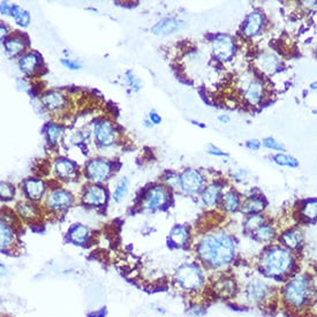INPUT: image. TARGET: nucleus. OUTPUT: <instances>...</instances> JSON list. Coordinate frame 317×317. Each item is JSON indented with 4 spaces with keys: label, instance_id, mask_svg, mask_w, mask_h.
Returning a JSON list of instances; mask_svg holds the SVG:
<instances>
[{
    "label": "nucleus",
    "instance_id": "f257e3e1",
    "mask_svg": "<svg viewBox=\"0 0 317 317\" xmlns=\"http://www.w3.org/2000/svg\"><path fill=\"white\" fill-rule=\"evenodd\" d=\"M197 254L201 260L213 268H222L232 262L236 255L234 239L224 232L206 234L199 241Z\"/></svg>",
    "mask_w": 317,
    "mask_h": 317
},
{
    "label": "nucleus",
    "instance_id": "f03ea898",
    "mask_svg": "<svg viewBox=\"0 0 317 317\" xmlns=\"http://www.w3.org/2000/svg\"><path fill=\"white\" fill-rule=\"evenodd\" d=\"M315 296V285L307 273L293 276L281 289V302L292 311H302L310 306Z\"/></svg>",
    "mask_w": 317,
    "mask_h": 317
},
{
    "label": "nucleus",
    "instance_id": "7ed1b4c3",
    "mask_svg": "<svg viewBox=\"0 0 317 317\" xmlns=\"http://www.w3.org/2000/svg\"><path fill=\"white\" fill-rule=\"evenodd\" d=\"M261 269L269 278L277 281H287L291 279L295 269V258L291 250L283 246H273L265 250L261 260Z\"/></svg>",
    "mask_w": 317,
    "mask_h": 317
},
{
    "label": "nucleus",
    "instance_id": "20e7f679",
    "mask_svg": "<svg viewBox=\"0 0 317 317\" xmlns=\"http://www.w3.org/2000/svg\"><path fill=\"white\" fill-rule=\"evenodd\" d=\"M175 280L185 291H196L203 284V275L197 265L185 264L180 267L175 273Z\"/></svg>",
    "mask_w": 317,
    "mask_h": 317
},
{
    "label": "nucleus",
    "instance_id": "39448f33",
    "mask_svg": "<svg viewBox=\"0 0 317 317\" xmlns=\"http://www.w3.org/2000/svg\"><path fill=\"white\" fill-rule=\"evenodd\" d=\"M247 299L253 303L262 304L268 302L272 296V287L263 280H252L246 288Z\"/></svg>",
    "mask_w": 317,
    "mask_h": 317
},
{
    "label": "nucleus",
    "instance_id": "423d86ee",
    "mask_svg": "<svg viewBox=\"0 0 317 317\" xmlns=\"http://www.w3.org/2000/svg\"><path fill=\"white\" fill-rule=\"evenodd\" d=\"M236 44L229 35H218L213 41L214 56L219 60H229L234 54Z\"/></svg>",
    "mask_w": 317,
    "mask_h": 317
},
{
    "label": "nucleus",
    "instance_id": "0eeeda50",
    "mask_svg": "<svg viewBox=\"0 0 317 317\" xmlns=\"http://www.w3.org/2000/svg\"><path fill=\"white\" fill-rule=\"evenodd\" d=\"M180 178H181V189L187 194H197L202 190L204 179L198 171L188 169L180 175Z\"/></svg>",
    "mask_w": 317,
    "mask_h": 317
},
{
    "label": "nucleus",
    "instance_id": "6e6552de",
    "mask_svg": "<svg viewBox=\"0 0 317 317\" xmlns=\"http://www.w3.org/2000/svg\"><path fill=\"white\" fill-rule=\"evenodd\" d=\"M85 172L90 180L100 182L109 177L110 172H111V165L104 159H93L85 167Z\"/></svg>",
    "mask_w": 317,
    "mask_h": 317
},
{
    "label": "nucleus",
    "instance_id": "1a4fd4ad",
    "mask_svg": "<svg viewBox=\"0 0 317 317\" xmlns=\"http://www.w3.org/2000/svg\"><path fill=\"white\" fill-rule=\"evenodd\" d=\"M95 138L100 146L110 147L115 143L116 133L115 128L109 121H99L95 125Z\"/></svg>",
    "mask_w": 317,
    "mask_h": 317
},
{
    "label": "nucleus",
    "instance_id": "9d476101",
    "mask_svg": "<svg viewBox=\"0 0 317 317\" xmlns=\"http://www.w3.org/2000/svg\"><path fill=\"white\" fill-rule=\"evenodd\" d=\"M279 239L281 246L291 250V252L292 250H299L303 245V234L301 232V230L296 228L285 231Z\"/></svg>",
    "mask_w": 317,
    "mask_h": 317
},
{
    "label": "nucleus",
    "instance_id": "9b49d317",
    "mask_svg": "<svg viewBox=\"0 0 317 317\" xmlns=\"http://www.w3.org/2000/svg\"><path fill=\"white\" fill-rule=\"evenodd\" d=\"M167 202V191L162 186H156L148 191L144 197V206L148 209H157Z\"/></svg>",
    "mask_w": 317,
    "mask_h": 317
},
{
    "label": "nucleus",
    "instance_id": "f8f14e48",
    "mask_svg": "<svg viewBox=\"0 0 317 317\" xmlns=\"http://www.w3.org/2000/svg\"><path fill=\"white\" fill-rule=\"evenodd\" d=\"M72 202L73 196L70 195V193L62 189L52 191V193L48 196V199H46V203H48L50 208L57 210L68 208V206L72 204Z\"/></svg>",
    "mask_w": 317,
    "mask_h": 317
},
{
    "label": "nucleus",
    "instance_id": "ddd939ff",
    "mask_svg": "<svg viewBox=\"0 0 317 317\" xmlns=\"http://www.w3.org/2000/svg\"><path fill=\"white\" fill-rule=\"evenodd\" d=\"M182 22L173 18H167L159 21L157 25L151 28V33L157 36H165V35L173 34L175 31L181 29Z\"/></svg>",
    "mask_w": 317,
    "mask_h": 317
},
{
    "label": "nucleus",
    "instance_id": "4468645a",
    "mask_svg": "<svg viewBox=\"0 0 317 317\" xmlns=\"http://www.w3.org/2000/svg\"><path fill=\"white\" fill-rule=\"evenodd\" d=\"M263 20V15H262L260 12H252V13L247 17V19H246L242 33H244L247 37L256 36L262 29Z\"/></svg>",
    "mask_w": 317,
    "mask_h": 317
},
{
    "label": "nucleus",
    "instance_id": "2eb2a0df",
    "mask_svg": "<svg viewBox=\"0 0 317 317\" xmlns=\"http://www.w3.org/2000/svg\"><path fill=\"white\" fill-rule=\"evenodd\" d=\"M257 66L262 72L265 74H273L276 73L280 66V61L278 58L272 53H262L257 58Z\"/></svg>",
    "mask_w": 317,
    "mask_h": 317
},
{
    "label": "nucleus",
    "instance_id": "dca6fc26",
    "mask_svg": "<svg viewBox=\"0 0 317 317\" xmlns=\"http://www.w3.org/2000/svg\"><path fill=\"white\" fill-rule=\"evenodd\" d=\"M83 202L88 205H103L107 202V191L99 186H92L85 190Z\"/></svg>",
    "mask_w": 317,
    "mask_h": 317
},
{
    "label": "nucleus",
    "instance_id": "f3484780",
    "mask_svg": "<svg viewBox=\"0 0 317 317\" xmlns=\"http://www.w3.org/2000/svg\"><path fill=\"white\" fill-rule=\"evenodd\" d=\"M265 205H267V202H265V199L263 197L253 195V196H249L244 203H242L241 211L247 215L260 214L261 211L264 210Z\"/></svg>",
    "mask_w": 317,
    "mask_h": 317
},
{
    "label": "nucleus",
    "instance_id": "a211bd4d",
    "mask_svg": "<svg viewBox=\"0 0 317 317\" xmlns=\"http://www.w3.org/2000/svg\"><path fill=\"white\" fill-rule=\"evenodd\" d=\"M222 193V186L219 183H211L208 187H205L202 191V202L203 204L206 206H214L218 202V199L221 198Z\"/></svg>",
    "mask_w": 317,
    "mask_h": 317
},
{
    "label": "nucleus",
    "instance_id": "6ab92c4d",
    "mask_svg": "<svg viewBox=\"0 0 317 317\" xmlns=\"http://www.w3.org/2000/svg\"><path fill=\"white\" fill-rule=\"evenodd\" d=\"M263 92H264L263 84H262L258 80L252 81L248 84L247 89H246L245 98L249 104H252V105L257 104V103H260L262 97H263Z\"/></svg>",
    "mask_w": 317,
    "mask_h": 317
},
{
    "label": "nucleus",
    "instance_id": "aec40b11",
    "mask_svg": "<svg viewBox=\"0 0 317 317\" xmlns=\"http://www.w3.org/2000/svg\"><path fill=\"white\" fill-rule=\"evenodd\" d=\"M25 191L31 199H40L45 191L44 182L37 179H28L25 181Z\"/></svg>",
    "mask_w": 317,
    "mask_h": 317
},
{
    "label": "nucleus",
    "instance_id": "412c9836",
    "mask_svg": "<svg viewBox=\"0 0 317 317\" xmlns=\"http://www.w3.org/2000/svg\"><path fill=\"white\" fill-rule=\"evenodd\" d=\"M54 169L57 174L62 179H73L76 175L75 164L68 159H58Z\"/></svg>",
    "mask_w": 317,
    "mask_h": 317
},
{
    "label": "nucleus",
    "instance_id": "4be33fe9",
    "mask_svg": "<svg viewBox=\"0 0 317 317\" xmlns=\"http://www.w3.org/2000/svg\"><path fill=\"white\" fill-rule=\"evenodd\" d=\"M215 292L223 297H230L236 293V283L230 278H222L215 283Z\"/></svg>",
    "mask_w": 317,
    "mask_h": 317
},
{
    "label": "nucleus",
    "instance_id": "5701e85b",
    "mask_svg": "<svg viewBox=\"0 0 317 317\" xmlns=\"http://www.w3.org/2000/svg\"><path fill=\"white\" fill-rule=\"evenodd\" d=\"M41 100L43 105H44L48 110H51V111L60 109L64 107V104H65L64 96L54 91H51V92L45 93V95H43Z\"/></svg>",
    "mask_w": 317,
    "mask_h": 317
},
{
    "label": "nucleus",
    "instance_id": "b1692460",
    "mask_svg": "<svg viewBox=\"0 0 317 317\" xmlns=\"http://www.w3.org/2000/svg\"><path fill=\"white\" fill-rule=\"evenodd\" d=\"M300 215L307 222L317 221V198H311L304 201L301 204Z\"/></svg>",
    "mask_w": 317,
    "mask_h": 317
},
{
    "label": "nucleus",
    "instance_id": "393cba45",
    "mask_svg": "<svg viewBox=\"0 0 317 317\" xmlns=\"http://www.w3.org/2000/svg\"><path fill=\"white\" fill-rule=\"evenodd\" d=\"M38 62H40V58L36 53H28L21 58L19 61V66H20V69L23 73L30 75L36 70Z\"/></svg>",
    "mask_w": 317,
    "mask_h": 317
},
{
    "label": "nucleus",
    "instance_id": "a878e982",
    "mask_svg": "<svg viewBox=\"0 0 317 317\" xmlns=\"http://www.w3.org/2000/svg\"><path fill=\"white\" fill-rule=\"evenodd\" d=\"M170 239H171V241L177 246L186 245L189 239L188 228H186V226H181V225H177L173 230L171 231Z\"/></svg>",
    "mask_w": 317,
    "mask_h": 317
},
{
    "label": "nucleus",
    "instance_id": "bb28decb",
    "mask_svg": "<svg viewBox=\"0 0 317 317\" xmlns=\"http://www.w3.org/2000/svg\"><path fill=\"white\" fill-rule=\"evenodd\" d=\"M222 205L226 211L233 213L240 208V198L234 190H230L228 193L223 195L222 197Z\"/></svg>",
    "mask_w": 317,
    "mask_h": 317
},
{
    "label": "nucleus",
    "instance_id": "cd10ccee",
    "mask_svg": "<svg viewBox=\"0 0 317 317\" xmlns=\"http://www.w3.org/2000/svg\"><path fill=\"white\" fill-rule=\"evenodd\" d=\"M253 234H254V238L260 242H270V241H272L277 236L275 228L269 224L262 225L261 228L257 229Z\"/></svg>",
    "mask_w": 317,
    "mask_h": 317
},
{
    "label": "nucleus",
    "instance_id": "c85d7f7f",
    "mask_svg": "<svg viewBox=\"0 0 317 317\" xmlns=\"http://www.w3.org/2000/svg\"><path fill=\"white\" fill-rule=\"evenodd\" d=\"M4 46H5L7 56L10 57L18 56L25 49V44H23V41L21 38H9V40H6L5 43H4Z\"/></svg>",
    "mask_w": 317,
    "mask_h": 317
},
{
    "label": "nucleus",
    "instance_id": "c756f323",
    "mask_svg": "<svg viewBox=\"0 0 317 317\" xmlns=\"http://www.w3.org/2000/svg\"><path fill=\"white\" fill-rule=\"evenodd\" d=\"M89 230L83 225H76L70 230L69 232V240L74 244H84L88 240Z\"/></svg>",
    "mask_w": 317,
    "mask_h": 317
},
{
    "label": "nucleus",
    "instance_id": "7c9ffc66",
    "mask_svg": "<svg viewBox=\"0 0 317 317\" xmlns=\"http://www.w3.org/2000/svg\"><path fill=\"white\" fill-rule=\"evenodd\" d=\"M265 224V218L261 214L249 215L245 222V230L249 233H254L257 229H260L262 225Z\"/></svg>",
    "mask_w": 317,
    "mask_h": 317
},
{
    "label": "nucleus",
    "instance_id": "2f4dec72",
    "mask_svg": "<svg viewBox=\"0 0 317 317\" xmlns=\"http://www.w3.org/2000/svg\"><path fill=\"white\" fill-rule=\"evenodd\" d=\"M11 15L14 18L15 22H17L19 26H21V27H28L29 26L30 14L27 11L22 10L21 7H19V6L12 7Z\"/></svg>",
    "mask_w": 317,
    "mask_h": 317
},
{
    "label": "nucleus",
    "instance_id": "473e14b6",
    "mask_svg": "<svg viewBox=\"0 0 317 317\" xmlns=\"http://www.w3.org/2000/svg\"><path fill=\"white\" fill-rule=\"evenodd\" d=\"M0 229H2V248L6 249V248H9L12 244H13V240H14L13 231H12V229L4 221L2 222V226H0Z\"/></svg>",
    "mask_w": 317,
    "mask_h": 317
},
{
    "label": "nucleus",
    "instance_id": "72a5a7b5",
    "mask_svg": "<svg viewBox=\"0 0 317 317\" xmlns=\"http://www.w3.org/2000/svg\"><path fill=\"white\" fill-rule=\"evenodd\" d=\"M275 162L278 165L281 166H288V167H297L299 166V162L297 159L292 157V156L285 155V154H278L275 156Z\"/></svg>",
    "mask_w": 317,
    "mask_h": 317
},
{
    "label": "nucleus",
    "instance_id": "f704fd0d",
    "mask_svg": "<svg viewBox=\"0 0 317 317\" xmlns=\"http://www.w3.org/2000/svg\"><path fill=\"white\" fill-rule=\"evenodd\" d=\"M46 135H48V139L51 143H56L62 135V127L54 124L49 125L48 128H46Z\"/></svg>",
    "mask_w": 317,
    "mask_h": 317
},
{
    "label": "nucleus",
    "instance_id": "c9c22d12",
    "mask_svg": "<svg viewBox=\"0 0 317 317\" xmlns=\"http://www.w3.org/2000/svg\"><path fill=\"white\" fill-rule=\"evenodd\" d=\"M127 191H128V179L124 178L118 183V186H117L115 193H113V198H115V201L120 202L121 199L126 196Z\"/></svg>",
    "mask_w": 317,
    "mask_h": 317
},
{
    "label": "nucleus",
    "instance_id": "e433bc0d",
    "mask_svg": "<svg viewBox=\"0 0 317 317\" xmlns=\"http://www.w3.org/2000/svg\"><path fill=\"white\" fill-rule=\"evenodd\" d=\"M164 181H165L166 185L170 186L171 188H181V178H180V175H177L175 173L167 174L166 177L164 178Z\"/></svg>",
    "mask_w": 317,
    "mask_h": 317
},
{
    "label": "nucleus",
    "instance_id": "4c0bfd02",
    "mask_svg": "<svg viewBox=\"0 0 317 317\" xmlns=\"http://www.w3.org/2000/svg\"><path fill=\"white\" fill-rule=\"evenodd\" d=\"M263 146L268 149H271V150H277V151H284L285 147L283 143L278 142L277 140H275L273 138H265L263 141H262Z\"/></svg>",
    "mask_w": 317,
    "mask_h": 317
},
{
    "label": "nucleus",
    "instance_id": "58836bf2",
    "mask_svg": "<svg viewBox=\"0 0 317 317\" xmlns=\"http://www.w3.org/2000/svg\"><path fill=\"white\" fill-rule=\"evenodd\" d=\"M2 197L5 199L12 198L14 196V187L7 182H2V188H0Z\"/></svg>",
    "mask_w": 317,
    "mask_h": 317
},
{
    "label": "nucleus",
    "instance_id": "ea45409f",
    "mask_svg": "<svg viewBox=\"0 0 317 317\" xmlns=\"http://www.w3.org/2000/svg\"><path fill=\"white\" fill-rule=\"evenodd\" d=\"M126 79H127L128 84L131 85V88L134 90V91H139V90L142 88L141 87V82L139 80V77H136L132 72L126 73Z\"/></svg>",
    "mask_w": 317,
    "mask_h": 317
},
{
    "label": "nucleus",
    "instance_id": "a19ab883",
    "mask_svg": "<svg viewBox=\"0 0 317 317\" xmlns=\"http://www.w3.org/2000/svg\"><path fill=\"white\" fill-rule=\"evenodd\" d=\"M19 213L23 217H34L36 215V210H35L34 205L20 204L19 205Z\"/></svg>",
    "mask_w": 317,
    "mask_h": 317
},
{
    "label": "nucleus",
    "instance_id": "79ce46f5",
    "mask_svg": "<svg viewBox=\"0 0 317 317\" xmlns=\"http://www.w3.org/2000/svg\"><path fill=\"white\" fill-rule=\"evenodd\" d=\"M61 64L72 70L80 69L82 67V64L77 60H70V59H61Z\"/></svg>",
    "mask_w": 317,
    "mask_h": 317
},
{
    "label": "nucleus",
    "instance_id": "37998d69",
    "mask_svg": "<svg viewBox=\"0 0 317 317\" xmlns=\"http://www.w3.org/2000/svg\"><path fill=\"white\" fill-rule=\"evenodd\" d=\"M149 120L152 125H160L162 124V117H160L156 111H151L149 113Z\"/></svg>",
    "mask_w": 317,
    "mask_h": 317
},
{
    "label": "nucleus",
    "instance_id": "c03bdc74",
    "mask_svg": "<svg viewBox=\"0 0 317 317\" xmlns=\"http://www.w3.org/2000/svg\"><path fill=\"white\" fill-rule=\"evenodd\" d=\"M246 146H247L248 149H250V150L253 151H258L261 148V142L258 140H249L247 141V143H246Z\"/></svg>",
    "mask_w": 317,
    "mask_h": 317
},
{
    "label": "nucleus",
    "instance_id": "a18cd8bd",
    "mask_svg": "<svg viewBox=\"0 0 317 317\" xmlns=\"http://www.w3.org/2000/svg\"><path fill=\"white\" fill-rule=\"evenodd\" d=\"M208 152H209L210 155H215V156H228V154H226L225 151H223L219 148L215 147L214 144H209Z\"/></svg>",
    "mask_w": 317,
    "mask_h": 317
},
{
    "label": "nucleus",
    "instance_id": "49530a36",
    "mask_svg": "<svg viewBox=\"0 0 317 317\" xmlns=\"http://www.w3.org/2000/svg\"><path fill=\"white\" fill-rule=\"evenodd\" d=\"M12 7L7 2H2V14H11Z\"/></svg>",
    "mask_w": 317,
    "mask_h": 317
},
{
    "label": "nucleus",
    "instance_id": "de8ad7c7",
    "mask_svg": "<svg viewBox=\"0 0 317 317\" xmlns=\"http://www.w3.org/2000/svg\"><path fill=\"white\" fill-rule=\"evenodd\" d=\"M218 120L222 121V123H224V124H228L229 121H230V118H229L228 116L223 115V116H219V117H218Z\"/></svg>",
    "mask_w": 317,
    "mask_h": 317
},
{
    "label": "nucleus",
    "instance_id": "09e8293b",
    "mask_svg": "<svg viewBox=\"0 0 317 317\" xmlns=\"http://www.w3.org/2000/svg\"><path fill=\"white\" fill-rule=\"evenodd\" d=\"M310 90H317V81L312 82V83L310 84Z\"/></svg>",
    "mask_w": 317,
    "mask_h": 317
},
{
    "label": "nucleus",
    "instance_id": "8fccbe9b",
    "mask_svg": "<svg viewBox=\"0 0 317 317\" xmlns=\"http://www.w3.org/2000/svg\"><path fill=\"white\" fill-rule=\"evenodd\" d=\"M144 125H146L147 127H151V126H152V124L150 123V120H146V121H144Z\"/></svg>",
    "mask_w": 317,
    "mask_h": 317
},
{
    "label": "nucleus",
    "instance_id": "3c124183",
    "mask_svg": "<svg viewBox=\"0 0 317 317\" xmlns=\"http://www.w3.org/2000/svg\"><path fill=\"white\" fill-rule=\"evenodd\" d=\"M312 113H314V115L317 116V110H314V111H312Z\"/></svg>",
    "mask_w": 317,
    "mask_h": 317
}]
</instances>
